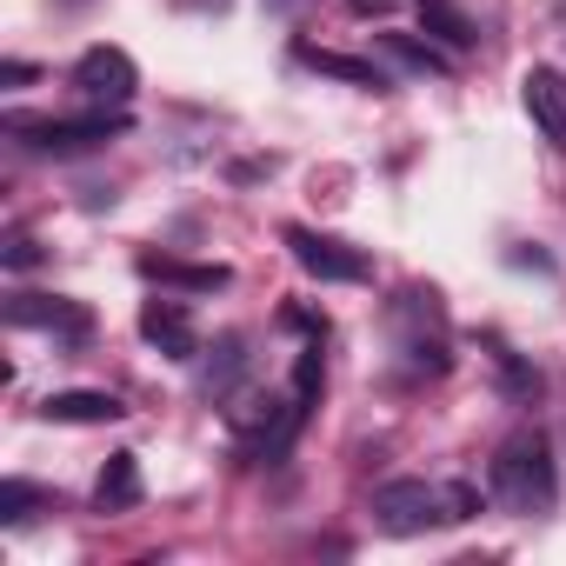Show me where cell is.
I'll return each mask as SVG.
<instances>
[{"instance_id": "52a82bcc", "label": "cell", "mask_w": 566, "mask_h": 566, "mask_svg": "<svg viewBox=\"0 0 566 566\" xmlns=\"http://www.w3.org/2000/svg\"><path fill=\"white\" fill-rule=\"evenodd\" d=\"M8 321L14 327H41L54 340H87L94 334V314L81 301H61V294H14L8 301Z\"/></svg>"}, {"instance_id": "ba28073f", "label": "cell", "mask_w": 566, "mask_h": 566, "mask_svg": "<svg viewBox=\"0 0 566 566\" xmlns=\"http://www.w3.org/2000/svg\"><path fill=\"white\" fill-rule=\"evenodd\" d=\"M520 107H526V120H533L553 147H566V74H559V67H526Z\"/></svg>"}, {"instance_id": "8992f818", "label": "cell", "mask_w": 566, "mask_h": 566, "mask_svg": "<svg viewBox=\"0 0 566 566\" xmlns=\"http://www.w3.org/2000/svg\"><path fill=\"white\" fill-rule=\"evenodd\" d=\"M134 87H140V74H134V61L120 48H87L74 61V94L94 101V107H127Z\"/></svg>"}, {"instance_id": "5bb4252c", "label": "cell", "mask_w": 566, "mask_h": 566, "mask_svg": "<svg viewBox=\"0 0 566 566\" xmlns=\"http://www.w3.org/2000/svg\"><path fill=\"white\" fill-rule=\"evenodd\" d=\"M420 28H427V41H440L447 54H467V48L480 41V28L453 8V0H420Z\"/></svg>"}, {"instance_id": "4fadbf2b", "label": "cell", "mask_w": 566, "mask_h": 566, "mask_svg": "<svg viewBox=\"0 0 566 566\" xmlns=\"http://www.w3.org/2000/svg\"><path fill=\"white\" fill-rule=\"evenodd\" d=\"M94 506H101V513H127V506H140V460H134V453H114V460L101 467V480H94Z\"/></svg>"}, {"instance_id": "7c38bea8", "label": "cell", "mask_w": 566, "mask_h": 566, "mask_svg": "<svg viewBox=\"0 0 566 566\" xmlns=\"http://www.w3.org/2000/svg\"><path fill=\"white\" fill-rule=\"evenodd\" d=\"M140 273L160 280V287H180V294H220L227 287V266H193V260H167V253H140Z\"/></svg>"}, {"instance_id": "30bf717a", "label": "cell", "mask_w": 566, "mask_h": 566, "mask_svg": "<svg viewBox=\"0 0 566 566\" xmlns=\"http://www.w3.org/2000/svg\"><path fill=\"white\" fill-rule=\"evenodd\" d=\"M120 413L127 407L114 394H94V387H67V394H48L41 400V420H54V427H107Z\"/></svg>"}, {"instance_id": "d6986e66", "label": "cell", "mask_w": 566, "mask_h": 566, "mask_svg": "<svg viewBox=\"0 0 566 566\" xmlns=\"http://www.w3.org/2000/svg\"><path fill=\"white\" fill-rule=\"evenodd\" d=\"M0 81H8V87H21V81H34V67H28V61H8V67H0Z\"/></svg>"}, {"instance_id": "2e32d148", "label": "cell", "mask_w": 566, "mask_h": 566, "mask_svg": "<svg viewBox=\"0 0 566 566\" xmlns=\"http://www.w3.org/2000/svg\"><path fill=\"white\" fill-rule=\"evenodd\" d=\"M34 506H48V493H41V486H28V480H8V486H0V520H8V526L34 520Z\"/></svg>"}, {"instance_id": "e0dca14e", "label": "cell", "mask_w": 566, "mask_h": 566, "mask_svg": "<svg viewBox=\"0 0 566 566\" xmlns=\"http://www.w3.org/2000/svg\"><path fill=\"white\" fill-rule=\"evenodd\" d=\"M493 360H500V374H506V394H513V400H533V394H539V374H526L513 354H493Z\"/></svg>"}, {"instance_id": "3957f363", "label": "cell", "mask_w": 566, "mask_h": 566, "mask_svg": "<svg viewBox=\"0 0 566 566\" xmlns=\"http://www.w3.org/2000/svg\"><path fill=\"white\" fill-rule=\"evenodd\" d=\"M387 334H394V354L413 374H447L453 367V334H447V307H440L433 287H400L394 307H387Z\"/></svg>"}, {"instance_id": "7a4b0ae2", "label": "cell", "mask_w": 566, "mask_h": 566, "mask_svg": "<svg viewBox=\"0 0 566 566\" xmlns=\"http://www.w3.org/2000/svg\"><path fill=\"white\" fill-rule=\"evenodd\" d=\"M374 526L394 533V539H413V533H433V526H460L467 513H480V493L473 486H447V480H387L374 486Z\"/></svg>"}, {"instance_id": "8fae6325", "label": "cell", "mask_w": 566, "mask_h": 566, "mask_svg": "<svg viewBox=\"0 0 566 566\" xmlns=\"http://www.w3.org/2000/svg\"><path fill=\"white\" fill-rule=\"evenodd\" d=\"M294 54H301V67L334 74V81H347V87H367V94H387V87H394V74L374 67V61H360V54H334V48H314V41H301Z\"/></svg>"}, {"instance_id": "9a60e30c", "label": "cell", "mask_w": 566, "mask_h": 566, "mask_svg": "<svg viewBox=\"0 0 566 566\" xmlns=\"http://www.w3.org/2000/svg\"><path fill=\"white\" fill-rule=\"evenodd\" d=\"M380 48L400 61V67H413V74H453V61L440 54V41H407V34H380Z\"/></svg>"}, {"instance_id": "9c48e42d", "label": "cell", "mask_w": 566, "mask_h": 566, "mask_svg": "<svg viewBox=\"0 0 566 566\" xmlns=\"http://www.w3.org/2000/svg\"><path fill=\"white\" fill-rule=\"evenodd\" d=\"M140 340L160 347L167 360H193L200 354V334H193V314L180 301H147L140 307Z\"/></svg>"}, {"instance_id": "277c9868", "label": "cell", "mask_w": 566, "mask_h": 566, "mask_svg": "<svg viewBox=\"0 0 566 566\" xmlns=\"http://www.w3.org/2000/svg\"><path fill=\"white\" fill-rule=\"evenodd\" d=\"M8 134L28 140L34 154H87L114 134H127V107H101V114H81V120H34V114H8Z\"/></svg>"}, {"instance_id": "5b68a950", "label": "cell", "mask_w": 566, "mask_h": 566, "mask_svg": "<svg viewBox=\"0 0 566 566\" xmlns=\"http://www.w3.org/2000/svg\"><path fill=\"white\" fill-rule=\"evenodd\" d=\"M287 253L301 260V273L327 280V287H354V280L374 273V260L354 240H334V233H314V227H287Z\"/></svg>"}, {"instance_id": "6da1fadb", "label": "cell", "mask_w": 566, "mask_h": 566, "mask_svg": "<svg viewBox=\"0 0 566 566\" xmlns=\"http://www.w3.org/2000/svg\"><path fill=\"white\" fill-rule=\"evenodd\" d=\"M486 486H493V500H500L506 513H520V520L553 513V500H559V467H553L546 433H539V427L506 433L500 453H493V467H486Z\"/></svg>"}, {"instance_id": "ffe728a7", "label": "cell", "mask_w": 566, "mask_h": 566, "mask_svg": "<svg viewBox=\"0 0 566 566\" xmlns=\"http://www.w3.org/2000/svg\"><path fill=\"white\" fill-rule=\"evenodd\" d=\"M266 8H301V0H266Z\"/></svg>"}, {"instance_id": "ac0fdd59", "label": "cell", "mask_w": 566, "mask_h": 566, "mask_svg": "<svg viewBox=\"0 0 566 566\" xmlns=\"http://www.w3.org/2000/svg\"><path fill=\"white\" fill-rule=\"evenodd\" d=\"M34 260H41V247H34L28 233H14V240H8V266H34Z\"/></svg>"}]
</instances>
